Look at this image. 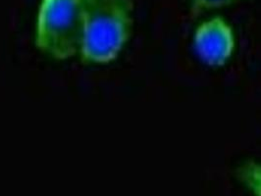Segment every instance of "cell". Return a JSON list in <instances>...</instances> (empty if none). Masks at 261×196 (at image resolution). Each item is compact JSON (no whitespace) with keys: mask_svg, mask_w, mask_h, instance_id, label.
I'll list each match as a JSON object with an SVG mask.
<instances>
[{"mask_svg":"<svg viewBox=\"0 0 261 196\" xmlns=\"http://www.w3.org/2000/svg\"><path fill=\"white\" fill-rule=\"evenodd\" d=\"M84 18L81 0H41L35 41L49 58L65 61L81 53Z\"/></svg>","mask_w":261,"mask_h":196,"instance_id":"2","label":"cell"},{"mask_svg":"<svg viewBox=\"0 0 261 196\" xmlns=\"http://www.w3.org/2000/svg\"><path fill=\"white\" fill-rule=\"evenodd\" d=\"M244 1L248 0H189L190 14L196 19L207 12L228 8Z\"/></svg>","mask_w":261,"mask_h":196,"instance_id":"5","label":"cell"},{"mask_svg":"<svg viewBox=\"0 0 261 196\" xmlns=\"http://www.w3.org/2000/svg\"><path fill=\"white\" fill-rule=\"evenodd\" d=\"M236 45L234 27L220 15L200 22L193 35L196 57L210 68L226 65L235 53Z\"/></svg>","mask_w":261,"mask_h":196,"instance_id":"3","label":"cell"},{"mask_svg":"<svg viewBox=\"0 0 261 196\" xmlns=\"http://www.w3.org/2000/svg\"><path fill=\"white\" fill-rule=\"evenodd\" d=\"M84 40L80 56L87 64L115 61L130 39L134 23L132 0H81Z\"/></svg>","mask_w":261,"mask_h":196,"instance_id":"1","label":"cell"},{"mask_svg":"<svg viewBox=\"0 0 261 196\" xmlns=\"http://www.w3.org/2000/svg\"><path fill=\"white\" fill-rule=\"evenodd\" d=\"M237 179L252 196H261V162L248 160L236 171Z\"/></svg>","mask_w":261,"mask_h":196,"instance_id":"4","label":"cell"}]
</instances>
